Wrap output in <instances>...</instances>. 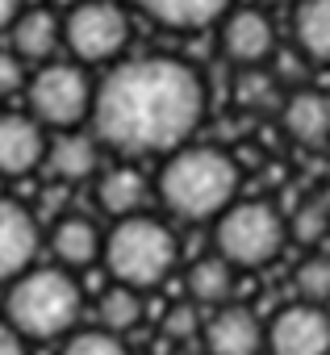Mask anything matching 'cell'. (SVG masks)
Instances as JSON below:
<instances>
[{"label": "cell", "instance_id": "obj_8", "mask_svg": "<svg viewBox=\"0 0 330 355\" xmlns=\"http://www.w3.org/2000/svg\"><path fill=\"white\" fill-rule=\"evenodd\" d=\"M218 30V51L226 63L234 67H259L276 55L280 38H276V26L263 9L255 5H230L226 17L214 26Z\"/></svg>", "mask_w": 330, "mask_h": 355}, {"label": "cell", "instance_id": "obj_12", "mask_svg": "<svg viewBox=\"0 0 330 355\" xmlns=\"http://www.w3.org/2000/svg\"><path fill=\"white\" fill-rule=\"evenodd\" d=\"M276 113H280L284 134H288L297 146L318 150V146L330 142V96H326V92L297 84V88L284 92V101H280Z\"/></svg>", "mask_w": 330, "mask_h": 355}, {"label": "cell", "instance_id": "obj_25", "mask_svg": "<svg viewBox=\"0 0 330 355\" xmlns=\"http://www.w3.org/2000/svg\"><path fill=\"white\" fill-rule=\"evenodd\" d=\"M197 330H201L197 305H172L168 313H163V334H168L172 343H189V338H197Z\"/></svg>", "mask_w": 330, "mask_h": 355}, {"label": "cell", "instance_id": "obj_11", "mask_svg": "<svg viewBox=\"0 0 330 355\" xmlns=\"http://www.w3.org/2000/svg\"><path fill=\"white\" fill-rule=\"evenodd\" d=\"M38 243H42V230L34 214L13 197H0V284L17 280L34 263Z\"/></svg>", "mask_w": 330, "mask_h": 355}, {"label": "cell", "instance_id": "obj_6", "mask_svg": "<svg viewBox=\"0 0 330 355\" xmlns=\"http://www.w3.org/2000/svg\"><path fill=\"white\" fill-rule=\"evenodd\" d=\"M92 76L76 59H46L34 63V76H26V113L42 121L46 130H80L92 113Z\"/></svg>", "mask_w": 330, "mask_h": 355}, {"label": "cell", "instance_id": "obj_27", "mask_svg": "<svg viewBox=\"0 0 330 355\" xmlns=\"http://www.w3.org/2000/svg\"><path fill=\"white\" fill-rule=\"evenodd\" d=\"M26 59H17L13 51H0V101H9L26 88Z\"/></svg>", "mask_w": 330, "mask_h": 355}, {"label": "cell", "instance_id": "obj_14", "mask_svg": "<svg viewBox=\"0 0 330 355\" xmlns=\"http://www.w3.org/2000/svg\"><path fill=\"white\" fill-rule=\"evenodd\" d=\"M263 326L247 305H226L205 322V355H259Z\"/></svg>", "mask_w": 330, "mask_h": 355}, {"label": "cell", "instance_id": "obj_3", "mask_svg": "<svg viewBox=\"0 0 330 355\" xmlns=\"http://www.w3.org/2000/svg\"><path fill=\"white\" fill-rule=\"evenodd\" d=\"M101 255L105 268L117 284H130L138 293L159 288L180 263V239L172 234V226H163L150 214H125L117 218V226L101 239Z\"/></svg>", "mask_w": 330, "mask_h": 355}, {"label": "cell", "instance_id": "obj_19", "mask_svg": "<svg viewBox=\"0 0 330 355\" xmlns=\"http://www.w3.org/2000/svg\"><path fill=\"white\" fill-rule=\"evenodd\" d=\"M51 251L59 268H88L101 255V234L88 218H59L51 230Z\"/></svg>", "mask_w": 330, "mask_h": 355}, {"label": "cell", "instance_id": "obj_22", "mask_svg": "<svg viewBox=\"0 0 330 355\" xmlns=\"http://www.w3.org/2000/svg\"><path fill=\"white\" fill-rule=\"evenodd\" d=\"M96 318H101V326H105V330H113V334L134 330V326L142 322V293H138V288H130V284H113V288L101 297Z\"/></svg>", "mask_w": 330, "mask_h": 355}, {"label": "cell", "instance_id": "obj_29", "mask_svg": "<svg viewBox=\"0 0 330 355\" xmlns=\"http://www.w3.org/2000/svg\"><path fill=\"white\" fill-rule=\"evenodd\" d=\"M21 5H26V0H0V34H9V26L21 13Z\"/></svg>", "mask_w": 330, "mask_h": 355}, {"label": "cell", "instance_id": "obj_9", "mask_svg": "<svg viewBox=\"0 0 330 355\" xmlns=\"http://www.w3.org/2000/svg\"><path fill=\"white\" fill-rule=\"evenodd\" d=\"M272 355H330V313L313 301L280 305L263 330Z\"/></svg>", "mask_w": 330, "mask_h": 355}, {"label": "cell", "instance_id": "obj_10", "mask_svg": "<svg viewBox=\"0 0 330 355\" xmlns=\"http://www.w3.org/2000/svg\"><path fill=\"white\" fill-rule=\"evenodd\" d=\"M46 142L51 130L30 113H0V175L17 180V175L38 171L46 159Z\"/></svg>", "mask_w": 330, "mask_h": 355}, {"label": "cell", "instance_id": "obj_30", "mask_svg": "<svg viewBox=\"0 0 330 355\" xmlns=\"http://www.w3.org/2000/svg\"><path fill=\"white\" fill-rule=\"evenodd\" d=\"M172 355H205V351H197V347H184V343H180V347H176Z\"/></svg>", "mask_w": 330, "mask_h": 355}, {"label": "cell", "instance_id": "obj_26", "mask_svg": "<svg viewBox=\"0 0 330 355\" xmlns=\"http://www.w3.org/2000/svg\"><path fill=\"white\" fill-rule=\"evenodd\" d=\"M326 226H330V214H326V205L309 201V205H301V209H297L293 234H297V239H305V243H313V239H322V234H326Z\"/></svg>", "mask_w": 330, "mask_h": 355}, {"label": "cell", "instance_id": "obj_18", "mask_svg": "<svg viewBox=\"0 0 330 355\" xmlns=\"http://www.w3.org/2000/svg\"><path fill=\"white\" fill-rule=\"evenodd\" d=\"M146 193H150L146 175H142L138 167H130V163L109 167L101 180H96V201H101V209H105L109 218L138 214V209L146 205Z\"/></svg>", "mask_w": 330, "mask_h": 355}, {"label": "cell", "instance_id": "obj_1", "mask_svg": "<svg viewBox=\"0 0 330 355\" xmlns=\"http://www.w3.org/2000/svg\"><path fill=\"white\" fill-rule=\"evenodd\" d=\"M209 92L180 55L113 59L92 92V138L117 155H168L205 121Z\"/></svg>", "mask_w": 330, "mask_h": 355}, {"label": "cell", "instance_id": "obj_28", "mask_svg": "<svg viewBox=\"0 0 330 355\" xmlns=\"http://www.w3.org/2000/svg\"><path fill=\"white\" fill-rule=\"evenodd\" d=\"M0 355H26V338L9 322H0Z\"/></svg>", "mask_w": 330, "mask_h": 355}, {"label": "cell", "instance_id": "obj_7", "mask_svg": "<svg viewBox=\"0 0 330 355\" xmlns=\"http://www.w3.org/2000/svg\"><path fill=\"white\" fill-rule=\"evenodd\" d=\"M130 34L134 26L121 0H76L71 13L63 17V46L84 67L121 59L130 46Z\"/></svg>", "mask_w": 330, "mask_h": 355}, {"label": "cell", "instance_id": "obj_15", "mask_svg": "<svg viewBox=\"0 0 330 355\" xmlns=\"http://www.w3.org/2000/svg\"><path fill=\"white\" fill-rule=\"evenodd\" d=\"M288 38L309 67H330V0H293Z\"/></svg>", "mask_w": 330, "mask_h": 355}, {"label": "cell", "instance_id": "obj_5", "mask_svg": "<svg viewBox=\"0 0 330 355\" xmlns=\"http://www.w3.org/2000/svg\"><path fill=\"white\" fill-rule=\"evenodd\" d=\"M288 243V222L268 201H230L214 218V247L230 268H268Z\"/></svg>", "mask_w": 330, "mask_h": 355}, {"label": "cell", "instance_id": "obj_4", "mask_svg": "<svg viewBox=\"0 0 330 355\" xmlns=\"http://www.w3.org/2000/svg\"><path fill=\"white\" fill-rule=\"evenodd\" d=\"M84 309V293L67 268H26L9 280L5 313L21 338H63Z\"/></svg>", "mask_w": 330, "mask_h": 355}, {"label": "cell", "instance_id": "obj_2", "mask_svg": "<svg viewBox=\"0 0 330 355\" xmlns=\"http://www.w3.org/2000/svg\"><path fill=\"white\" fill-rule=\"evenodd\" d=\"M243 184V167L230 150L214 146V142H184L176 150H168L159 167L155 193L163 201V209H172L184 222H209L218 218Z\"/></svg>", "mask_w": 330, "mask_h": 355}, {"label": "cell", "instance_id": "obj_13", "mask_svg": "<svg viewBox=\"0 0 330 355\" xmlns=\"http://www.w3.org/2000/svg\"><path fill=\"white\" fill-rule=\"evenodd\" d=\"M63 46V17L55 9H26L9 26V51L26 63H46Z\"/></svg>", "mask_w": 330, "mask_h": 355}, {"label": "cell", "instance_id": "obj_20", "mask_svg": "<svg viewBox=\"0 0 330 355\" xmlns=\"http://www.w3.org/2000/svg\"><path fill=\"white\" fill-rule=\"evenodd\" d=\"M234 288V268L222 259V255H209V259H197L189 268V297L197 305H222Z\"/></svg>", "mask_w": 330, "mask_h": 355}, {"label": "cell", "instance_id": "obj_16", "mask_svg": "<svg viewBox=\"0 0 330 355\" xmlns=\"http://www.w3.org/2000/svg\"><path fill=\"white\" fill-rule=\"evenodd\" d=\"M130 5L163 30L193 34V30H214L234 0H130Z\"/></svg>", "mask_w": 330, "mask_h": 355}, {"label": "cell", "instance_id": "obj_23", "mask_svg": "<svg viewBox=\"0 0 330 355\" xmlns=\"http://www.w3.org/2000/svg\"><path fill=\"white\" fill-rule=\"evenodd\" d=\"M293 293L301 301H313V305H326L330 301V259L326 255H309L293 268Z\"/></svg>", "mask_w": 330, "mask_h": 355}, {"label": "cell", "instance_id": "obj_17", "mask_svg": "<svg viewBox=\"0 0 330 355\" xmlns=\"http://www.w3.org/2000/svg\"><path fill=\"white\" fill-rule=\"evenodd\" d=\"M101 159V142L84 130H55V138L46 142V159L42 167L55 175L59 184H80L96 171Z\"/></svg>", "mask_w": 330, "mask_h": 355}, {"label": "cell", "instance_id": "obj_24", "mask_svg": "<svg viewBox=\"0 0 330 355\" xmlns=\"http://www.w3.org/2000/svg\"><path fill=\"white\" fill-rule=\"evenodd\" d=\"M59 355H130L125 351V343L113 334V330H76L67 343H63V351Z\"/></svg>", "mask_w": 330, "mask_h": 355}, {"label": "cell", "instance_id": "obj_21", "mask_svg": "<svg viewBox=\"0 0 330 355\" xmlns=\"http://www.w3.org/2000/svg\"><path fill=\"white\" fill-rule=\"evenodd\" d=\"M234 101H238L243 109H255V113H263V109H280V101H284V84L272 76L268 63H259V67H238Z\"/></svg>", "mask_w": 330, "mask_h": 355}]
</instances>
